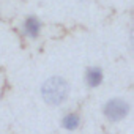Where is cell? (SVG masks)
Masks as SVG:
<instances>
[{
    "instance_id": "cell-6",
    "label": "cell",
    "mask_w": 134,
    "mask_h": 134,
    "mask_svg": "<svg viewBox=\"0 0 134 134\" xmlns=\"http://www.w3.org/2000/svg\"><path fill=\"white\" fill-rule=\"evenodd\" d=\"M79 2H87V0H79Z\"/></svg>"
},
{
    "instance_id": "cell-2",
    "label": "cell",
    "mask_w": 134,
    "mask_h": 134,
    "mask_svg": "<svg viewBox=\"0 0 134 134\" xmlns=\"http://www.w3.org/2000/svg\"><path fill=\"white\" fill-rule=\"evenodd\" d=\"M104 115L112 120V121H118L121 118H125L129 114V104L121 99V98H112L104 104Z\"/></svg>"
},
{
    "instance_id": "cell-1",
    "label": "cell",
    "mask_w": 134,
    "mask_h": 134,
    "mask_svg": "<svg viewBox=\"0 0 134 134\" xmlns=\"http://www.w3.org/2000/svg\"><path fill=\"white\" fill-rule=\"evenodd\" d=\"M68 93H70L68 82L58 76L49 77L41 85V96L51 106H58V104L65 103L66 98H68Z\"/></svg>"
},
{
    "instance_id": "cell-5",
    "label": "cell",
    "mask_w": 134,
    "mask_h": 134,
    "mask_svg": "<svg viewBox=\"0 0 134 134\" xmlns=\"http://www.w3.org/2000/svg\"><path fill=\"white\" fill-rule=\"evenodd\" d=\"M81 123V118L77 114H68V115H65L63 120H62V125L65 129H76Z\"/></svg>"
},
{
    "instance_id": "cell-4",
    "label": "cell",
    "mask_w": 134,
    "mask_h": 134,
    "mask_svg": "<svg viewBox=\"0 0 134 134\" xmlns=\"http://www.w3.org/2000/svg\"><path fill=\"white\" fill-rule=\"evenodd\" d=\"M103 77H104V74H103L101 68H98V66H90L85 71V82L90 88H96L103 82Z\"/></svg>"
},
{
    "instance_id": "cell-3",
    "label": "cell",
    "mask_w": 134,
    "mask_h": 134,
    "mask_svg": "<svg viewBox=\"0 0 134 134\" xmlns=\"http://www.w3.org/2000/svg\"><path fill=\"white\" fill-rule=\"evenodd\" d=\"M41 30H43V22L36 16L30 14V16H27L24 19V22H22V32L30 40H36L41 35Z\"/></svg>"
}]
</instances>
